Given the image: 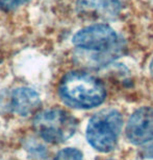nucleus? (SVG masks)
I'll list each match as a JSON object with an SVG mask.
<instances>
[{
    "mask_svg": "<svg viewBox=\"0 0 153 160\" xmlns=\"http://www.w3.org/2000/svg\"><path fill=\"white\" fill-rule=\"evenodd\" d=\"M105 88L97 78L82 71L69 72L59 85V95L66 104L79 109H91L102 104Z\"/></svg>",
    "mask_w": 153,
    "mask_h": 160,
    "instance_id": "nucleus-1",
    "label": "nucleus"
},
{
    "mask_svg": "<svg viewBox=\"0 0 153 160\" xmlns=\"http://www.w3.org/2000/svg\"><path fill=\"white\" fill-rule=\"evenodd\" d=\"M73 44L79 49L97 57L99 64L109 62L121 50L119 36L106 24H94L80 29L73 37Z\"/></svg>",
    "mask_w": 153,
    "mask_h": 160,
    "instance_id": "nucleus-2",
    "label": "nucleus"
},
{
    "mask_svg": "<svg viewBox=\"0 0 153 160\" xmlns=\"http://www.w3.org/2000/svg\"><path fill=\"white\" fill-rule=\"evenodd\" d=\"M122 125L123 118L118 110L104 109L99 111L89 120L86 139L99 152H110L117 146Z\"/></svg>",
    "mask_w": 153,
    "mask_h": 160,
    "instance_id": "nucleus-3",
    "label": "nucleus"
},
{
    "mask_svg": "<svg viewBox=\"0 0 153 160\" xmlns=\"http://www.w3.org/2000/svg\"><path fill=\"white\" fill-rule=\"evenodd\" d=\"M34 129L44 140L61 143L73 136L77 129V122L67 111L51 108L41 111L35 115Z\"/></svg>",
    "mask_w": 153,
    "mask_h": 160,
    "instance_id": "nucleus-4",
    "label": "nucleus"
},
{
    "mask_svg": "<svg viewBox=\"0 0 153 160\" xmlns=\"http://www.w3.org/2000/svg\"><path fill=\"white\" fill-rule=\"evenodd\" d=\"M126 137L136 146L153 140V108H140L130 116L126 127Z\"/></svg>",
    "mask_w": 153,
    "mask_h": 160,
    "instance_id": "nucleus-5",
    "label": "nucleus"
},
{
    "mask_svg": "<svg viewBox=\"0 0 153 160\" xmlns=\"http://www.w3.org/2000/svg\"><path fill=\"white\" fill-rule=\"evenodd\" d=\"M76 8L82 16L113 20L121 13V2L119 0H77Z\"/></svg>",
    "mask_w": 153,
    "mask_h": 160,
    "instance_id": "nucleus-6",
    "label": "nucleus"
},
{
    "mask_svg": "<svg viewBox=\"0 0 153 160\" xmlns=\"http://www.w3.org/2000/svg\"><path fill=\"white\" fill-rule=\"evenodd\" d=\"M41 105L40 95L27 87H20L12 91L8 98V108L12 112L27 116L35 112Z\"/></svg>",
    "mask_w": 153,
    "mask_h": 160,
    "instance_id": "nucleus-7",
    "label": "nucleus"
},
{
    "mask_svg": "<svg viewBox=\"0 0 153 160\" xmlns=\"http://www.w3.org/2000/svg\"><path fill=\"white\" fill-rule=\"evenodd\" d=\"M53 160H83V157L81 152L77 149L67 148L59 151Z\"/></svg>",
    "mask_w": 153,
    "mask_h": 160,
    "instance_id": "nucleus-8",
    "label": "nucleus"
},
{
    "mask_svg": "<svg viewBox=\"0 0 153 160\" xmlns=\"http://www.w3.org/2000/svg\"><path fill=\"white\" fill-rule=\"evenodd\" d=\"M28 0H0V8L3 11H13L15 8L25 4Z\"/></svg>",
    "mask_w": 153,
    "mask_h": 160,
    "instance_id": "nucleus-9",
    "label": "nucleus"
},
{
    "mask_svg": "<svg viewBox=\"0 0 153 160\" xmlns=\"http://www.w3.org/2000/svg\"><path fill=\"white\" fill-rule=\"evenodd\" d=\"M141 155L143 156V158L153 159V140L148 142L147 146L143 148L141 151Z\"/></svg>",
    "mask_w": 153,
    "mask_h": 160,
    "instance_id": "nucleus-10",
    "label": "nucleus"
}]
</instances>
